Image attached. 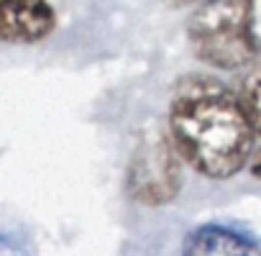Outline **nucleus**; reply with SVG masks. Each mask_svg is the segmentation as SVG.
<instances>
[{
	"label": "nucleus",
	"mask_w": 261,
	"mask_h": 256,
	"mask_svg": "<svg viewBox=\"0 0 261 256\" xmlns=\"http://www.w3.org/2000/svg\"><path fill=\"white\" fill-rule=\"evenodd\" d=\"M169 136L195 172L230 180L253 157L256 128L243 97L215 77L190 74L177 82L169 103Z\"/></svg>",
	"instance_id": "obj_1"
},
{
	"label": "nucleus",
	"mask_w": 261,
	"mask_h": 256,
	"mask_svg": "<svg viewBox=\"0 0 261 256\" xmlns=\"http://www.w3.org/2000/svg\"><path fill=\"white\" fill-rule=\"evenodd\" d=\"M195 57L215 69H241L258 54L256 0H202L187 23Z\"/></svg>",
	"instance_id": "obj_2"
},
{
	"label": "nucleus",
	"mask_w": 261,
	"mask_h": 256,
	"mask_svg": "<svg viewBox=\"0 0 261 256\" xmlns=\"http://www.w3.org/2000/svg\"><path fill=\"white\" fill-rule=\"evenodd\" d=\"M179 151L169 139L154 136L144 141L128 169V192L144 205L169 202L179 190Z\"/></svg>",
	"instance_id": "obj_3"
},
{
	"label": "nucleus",
	"mask_w": 261,
	"mask_h": 256,
	"mask_svg": "<svg viewBox=\"0 0 261 256\" xmlns=\"http://www.w3.org/2000/svg\"><path fill=\"white\" fill-rule=\"evenodd\" d=\"M57 26L49 0H0V36L8 44H36Z\"/></svg>",
	"instance_id": "obj_4"
},
{
	"label": "nucleus",
	"mask_w": 261,
	"mask_h": 256,
	"mask_svg": "<svg viewBox=\"0 0 261 256\" xmlns=\"http://www.w3.org/2000/svg\"><path fill=\"white\" fill-rule=\"evenodd\" d=\"M253 246L225 225H200L182 241V256H251Z\"/></svg>",
	"instance_id": "obj_5"
},
{
	"label": "nucleus",
	"mask_w": 261,
	"mask_h": 256,
	"mask_svg": "<svg viewBox=\"0 0 261 256\" xmlns=\"http://www.w3.org/2000/svg\"><path fill=\"white\" fill-rule=\"evenodd\" d=\"M243 103H246V110H248V118L256 128V134H261V72L248 82Z\"/></svg>",
	"instance_id": "obj_6"
},
{
	"label": "nucleus",
	"mask_w": 261,
	"mask_h": 256,
	"mask_svg": "<svg viewBox=\"0 0 261 256\" xmlns=\"http://www.w3.org/2000/svg\"><path fill=\"white\" fill-rule=\"evenodd\" d=\"M251 174H253V177L261 182V149H258V151L251 157Z\"/></svg>",
	"instance_id": "obj_7"
}]
</instances>
